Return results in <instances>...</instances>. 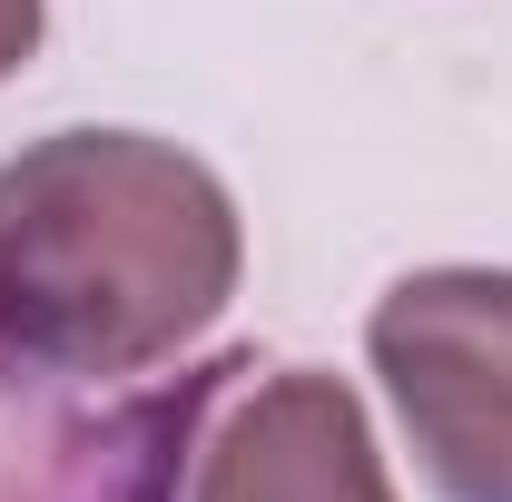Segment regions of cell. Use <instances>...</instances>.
<instances>
[{
    "mask_svg": "<svg viewBox=\"0 0 512 502\" xmlns=\"http://www.w3.org/2000/svg\"><path fill=\"white\" fill-rule=\"evenodd\" d=\"M384 394L444 502H512V276L424 266L365 325Z\"/></svg>",
    "mask_w": 512,
    "mask_h": 502,
    "instance_id": "obj_2",
    "label": "cell"
},
{
    "mask_svg": "<svg viewBox=\"0 0 512 502\" xmlns=\"http://www.w3.org/2000/svg\"><path fill=\"white\" fill-rule=\"evenodd\" d=\"M237 296V207L188 148L60 128L0 168V355L50 375H138Z\"/></svg>",
    "mask_w": 512,
    "mask_h": 502,
    "instance_id": "obj_1",
    "label": "cell"
},
{
    "mask_svg": "<svg viewBox=\"0 0 512 502\" xmlns=\"http://www.w3.org/2000/svg\"><path fill=\"white\" fill-rule=\"evenodd\" d=\"M40 50V0H0V79Z\"/></svg>",
    "mask_w": 512,
    "mask_h": 502,
    "instance_id": "obj_4",
    "label": "cell"
},
{
    "mask_svg": "<svg viewBox=\"0 0 512 502\" xmlns=\"http://www.w3.org/2000/svg\"><path fill=\"white\" fill-rule=\"evenodd\" d=\"M188 502H394L365 434V404L335 375H256L227 394V414L197 443Z\"/></svg>",
    "mask_w": 512,
    "mask_h": 502,
    "instance_id": "obj_3",
    "label": "cell"
}]
</instances>
